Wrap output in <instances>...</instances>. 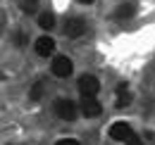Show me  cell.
<instances>
[{"label":"cell","instance_id":"3","mask_svg":"<svg viewBox=\"0 0 155 145\" xmlns=\"http://www.w3.org/2000/svg\"><path fill=\"white\" fill-rule=\"evenodd\" d=\"M55 112L60 119H67V121L77 119V105L72 100H55Z\"/></svg>","mask_w":155,"mask_h":145},{"label":"cell","instance_id":"10","mask_svg":"<svg viewBox=\"0 0 155 145\" xmlns=\"http://www.w3.org/2000/svg\"><path fill=\"white\" fill-rule=\"evenodd\" d=\"M19 7H21V12L34 14V12H36V7H38V0H19Z\"/></svg>","mask_w":155,"mask_h":145},{"label":"cell","instance_id":"1","mask_svg":"<svg viewBox=\"0 0 155 145\" xmlns=\"http://www.w3.org/2000/svg\"><path fill=\"white\" fill-rule=\"evenodd\" d=\"M98 91H100V83H98L96 76L84 74V76L79 79V93H81V98H96Z\"/></svg>","mask_w":155,"mask_h":145},{"label":"cell","instance_id":"8","mask_svg":"<svg viewBox=\"0 0 155 145\" xmlns=\"http://www.w3.org/2000/svg\"><path fill=\"white\" fill-rule=\"evenodd\" d=\"M129 102H131V95H129V91H127L124 83H119V86H117V107H127Z\"/></svg>","mask_w":155,"mask_h":145},{"label":"cell","instance_id":"4","mask_svg":"<svg viewBox=\"0 0 155 145\" xmlns=\"http://www.w3.org/2000/svg\"><path fill=\"white\" fill-rule=\"evenodd\" d=\"M134 136V131L129 124H124V121H117L110 126V138H115V140H122V143H127L129 138Z\"/></svg>","mask_w":155,"mask_h":145},{"label":"cell","instance_id":"9","mask_svg":"<svg viewBox=\"0 0 155 145\" xmlns=\"http://www.w3.org/2000/svg\"><path fill=\"white\" fill-rule=\"evenodd\" d=\"M38 26L41 29H53V26H55V14H53V12L38 14Z\"/></svg>","mask_w":155,"mask_h":145},{"label":"cell","instance_id":"12","mask_svg":"<svg viewBox=\"0 0 155 145\" xmlns=\"http://www.w3.org/2000/svg\"><path fill=\"white\" fill-rule=\"evenodd\" d=\"M131 14H134V7H131V5H122V7H119V12H117V17H119V19L131 17Z\"/></svg>","mask_w":155,"mask_h":145},{"label":"cell","instance_id":"2","mask_svg":"<svg viewBox=\"0 0 155 145\" xmlns=\"http://www.w3.org/2000/svg\"><path fill=\"white\" fill-rule=\"evenodd\" d=\"M74 69V64H72V60L67 57V55H58L55 60H53V74L60 76V79H67L69 74Z\"/></svg>","mask_w":155,"mask_h":145},{"label":"cell","instance_id":"5","mask_svg":"<svg viewBox=\"0 0 155 145\" xmlns=\"http://www.w3.org/2000/svg\"><path fill=\"white\" fill-rule=\"evenodd\" d=\"M64 34H67L69 38L84 36V34H86V21H84V19H79V17L67 19V24H64Z\"/></svg>","mask_w":155,"mask_h":145},{"label":"cell","instance_id":"6","mask_svg":"<svg viewBox=\"0 0 155 145\" xmlns=\"http://www.w3.org/2000/svg\"><path fill=\"white\" fill-rule=\"evenodd\" d=\"M81 112H84V117H98L103 107L96 98H81Z\"/></svg>","mask_w":155,"mask_h":145},{"label":"cell","instance_id":"11","mask_svg":"<svg viewBox=\"0 0 155 145\" xmlns=\"http://www.w3.org/2000/svg\"><path fill=\"white\" fill-rule=\"evenodd\" d=\"M41 95H43V81H36L34 88H31V93H29V98H31V100H38Z\"/></svg>","mask_w":155,"mask_h":145},{"label":"cell","instance_id":"13","mask_svg":"<svg viewBox=\"0 0 155 145\" xmlns=\"http://www.w3.org/2000/svg\"><path fill=\"white\" fill-rule=\"evenodd\" d=\"M55 145H79V143L74 140V138H62V140H58Z\"/></svg>","mask_w":155,"mask_h":145},{"label":"cell","instance_id":"16","mask_svg":"<svg viewBox=\"0 0 155 145\" xmlns=\"http://www.w3.org/2000/svg\"><path fill=\"white\" fill-rule=\"evenodd\" d=\"M79 2H93V0H79Z\"/></svg>","mask_w":155,"mask_h":145},{"label":"cell","instance_id":"15","mask_svg":"<svg viewBox=\"0 0 155 145\" xmlns=\"http://www.w3.org/2000/svg\"><path fill=\"white\" fill-rule=\"evenodd\" d=\"M127 145H141V138H138V136H131V138L127 140Z\"/></svg>","mask_w":155,"mask_h":145},{"label":"cell","instance_id":"14","mask_svg":"<svg viewBox=\"0 0 155 145\" xmlns=\"http://www.w3.org/2000/svg\"><path fill=\"white\" fill-rule=\"evenodd\" d=\"M15 40H17L19 45H24V43H26V36H24L21 31H17V34H15Z\"/></svg>","mask_w":155,"mask_h":145},{"label":"cell","instance_id":"7","mask_svg":"<svg viewBox=\"0 0 155 145\" xmlns=\"http://www.w3.org/2000/svg\"><path fill=\"white\" fill-rule=\"evenodd\" d=\"M36 53L41 55V57H48V55L55 53V40L50 36H41L38 40H36Z\"/></svg>","mask_w":155,"mask_h":145}]
</instances>
